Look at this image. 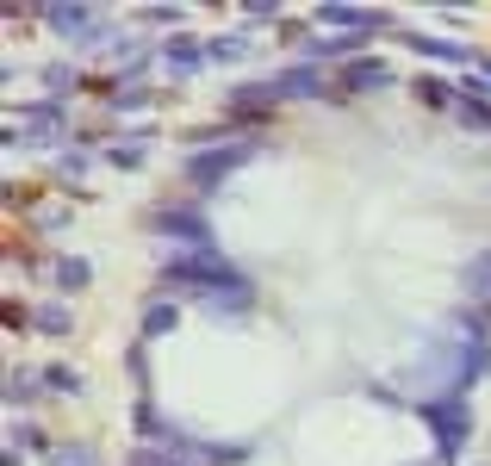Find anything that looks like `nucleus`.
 <instances>
[{
    "instance_id": "obj_8",
    "label": "nucleus",
    "mask_w": 491,
    "mask_h": 466,
    "mask_svg": "<svg viewBox=\"0 0 491 466\" xmlns=\"http://www.w3.org/2000/svg\"><path fill=\"white\" fill-rule=\"evenodd\" d=\"M404 44H411V50H423V56H442V63H460V44H448V37H423V32H404Z\"/></svg>"
},
{
    "instance_id": "obj_7",
    "label": "nucleus",
    "mask_w": 491,
    "mask_h": 466,
    "mask_svg": "<svg viewBox=\"0 0 491 466\" xmlns=\"http://www.w3.org/2000/svg\"><path fill=\"white\" fill-rule=\"evenodd\" d=\"M87 280H94V268H87L81 255H63V261H56V287L63 292H81Z\"/></svg>"
},
{
    "instance_id": "obj_11",
    "label": "nucleus",
    "mask_w": 491,
    "mask_h": 466,
    "mask_svg": "<svg viewBox=\"0 0 491 466\" xmlns=\"http://www.w3.org/2000/svg\"><path fill=\"white\" fill-rule=\"evenodd\" d=\"M199 56H206V50H199L193 37H175V44H169V63H175V69H199Z\"/></svg>"
},
{
    "instance_id": "obj_5",
    "label": "nucleus",
    "mask_w": 491,
    "mask_h": 466,
    "mask_svg": "<svg viewBox=\"0 0 491 466\" xmlns=\"http://www.w3.org/2000/svg\"><path fill=\"white\" fill-rule=\"evenodd\" d=\"M343 87H354V94L392 87V69H386V63H373V56H361V63H349V69H343Z\"/></svg>"
},
{
    "instance_id": "obj_4",
    "label": "nucleus",
    "mask_w": 491,
    "mask_h": 466,
    "mask_svg": "<svg viewBox=\"0 0 491 466\" xmlns=\"http://www.w3.org/2000/svg\"><path fill=\"white\" fill-rule=\"evenodd\" d=\"M317 19H323V25H343V32H380V25H386V19H380V13H367V6H317Z\"/></svg>"
},
{
    "instance_id": "obj_6",
    "label": "nucleus",
    "mask_w": 491,
    "mask_h": 466,
    "mask_svg": "<svg viewBox=\"0 0 491 466\" xmlns=\"http://www.w3.org/2000/svg\"><path fill=\"white\" fill-rule=\"evenodd\" d=\"M44 25H50V32H94V13H87V6H44Z\"/></svg>"
},
{
    "instance_id": "obj_15",
    "label": "nucleus",
    "mask_w": 491,
    "mask_h": 466,
    "mask_svg": "<svg viewBox=\"0 0 491 466\" xmlns=\"http://www.w3.org/2000/svg\"><path fill=\"white\" fill-rule=\"evenodd\" d=\"M37 329H50V336H63V329H69V311H63V305H50V311H37Z\"/></svg>"
},
{
    "instance_id": "obj_17",
    "label": "nucleus",
    "mask_w": 491,
    "mask_h": 466,
    "mask_svg": "<svg viewBox=\"0 0 491 466\" xmlns=\"http://www.w3.org/2000/svg\"><path fill=\"white\" fill-rule=\"evenodd\" d=\"M486 75H491V56H486Z\"/></svg>"
},
{
    "instance_id": "obj_2",
    "label": "nucleus",
    "mask_w": 491,
    "mask_h": 466,
    "mask_svg": "<svg viewBox=\"0 0 491 466\" xmlns=\"http://www.w3.org/2000/svg\"><path fill=\"white\" fill-rule=\"evenodd\" d=\"M249 156H255V149H249V144H230V149H206V156H193V162H187V175L199 180V187H218V180L230 175V168H243Z\"/></svg>"
},
{
    "instance_id": "obj_14",
    "label": "nucleus",
    "mask_w": 491,
    "mask_h": 466,
    "mask_svg": "<svg viewBox=\"0 0 491 466\" xmlns=\"http://www.w3.org/2000/svg\"><path fill=\"white\" fill-rule=\"evenodd\" d=\"M417 87H423L429 106H455V87H448V81H417Z\"/></svg>"
},
{
    "instance_id": "obj_9",
    "label": "nucleus",
    "mask_w": 491,
    "mask_h": 466,
    "mask_svg": "<svg viewBox=\"0 0 491 466\" xmlns=\"http://www.w3.org/2000/svg\"><path fill=\"white\" fill-rule=\"evenodd\" d=\"M56 131H63V112H32V125H26V137H32V144H50Z\"/></svg>"
},
{
    "instance_id": "obj_16",
    "label": "nucleus",
    "mask_w": 491,
    "mask_h": 466,
    "mask_svg": "<svg viewBox=\"0 0 491 466\" xmlns=\"http://www.w3.org/2000/svg\"><path fill=\"white\" fill-rule=\"evenodd\" d=\"M44 81H50V94H69V81H75V75L63 69V63H50V69H44Z\"/></svg>"
},
{
    "instance_id": "obj_10",
    "label": "nucleus",
    "mask_w": 491,
    "mask_h": 466,
    "mask_svg": "<svg viewBox=\"0 0 491 466\" xmlns=\"http://www.w3.org/2000/svg\"><path fill=\"white\" fill-rule=\"evenodd\" d=\"M466 287L479 292V299H491V255H473L466 261Z\"/></svg>"
},
{
    "instance_id": "obj_1",
    "label": "nucleus",
    "mask_w": 491,
    "mask_h": 466,
    "mask_svg": "<svg viewBox=\"0 0 491 466\" xmlns=\"http://www.w3.org/2000/svg\"><path fill=\"white\" fill-rule=\"evenodd\" d=\"M169 287H199V292H249V280L237 274V268H224V261H211V255H187V261H175L169 274H162Z\"/></svg>"
},
{
    "instance_id": "obj_13",
    "label": "nucleus",
    "mask_w": 491,
    "mask_h": 466,
    "mask_svg": "<svg viewBox=\"0 0 491 466\" xmlns=\"http://www.w3.org/2000/svg\"><path fill=\"white\" fill-rule=\"evenodd\" d=\"M175 305H149V318H143V329H149V336H162V329H175Z\"/></svg>"
},
{
    "instance_id": "obj_3",
    "label": "nucleus",
    "mask_w": 491,
    "mask_h": 466,
    "mask_svg": "<svg viewBox=\"0 0 491 466\" xmlns=\"http://www.w3.org/2000/svg\"><path fill=\"white\" fill-rule=\"evenodd\" d=\"M156 230H169L175 243H193L199 255H206V243H211L206 218H199V212H187V206H169V212H156Z\"/></svg>"
},
{
    "instance_id": "obj_12",
    "label": "nucleus",
    "mask_w": 491,
    "mask_h": 466,
    "mask_svg": "<svg viewBox=\"0 0 491 466\" xmlns=\"http://www.w3.org/2000/svg\"><path fill=\"white\" fill-rule=\"evenodd\" d=\"M274 94H317V75H312V69H299V75L286 69L281 81H274Z\"/></svg>"
}]
</instances>
